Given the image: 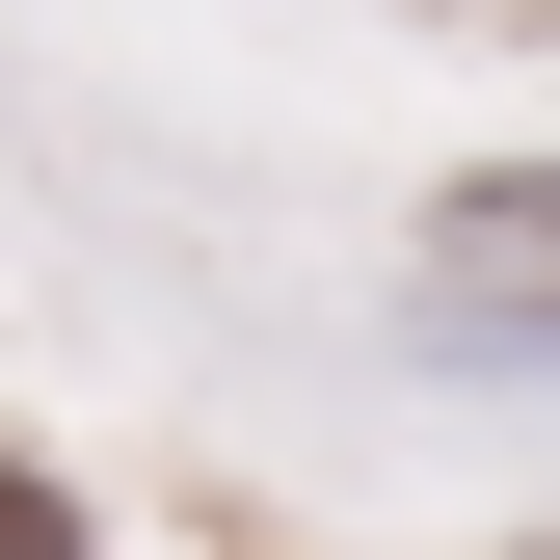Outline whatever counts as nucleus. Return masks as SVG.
Wrapping results in <instances>:
<instances>
[{
    "mask_svg": "<svg viewBox=\"0 0 560 560\" xmlns=\"http://www.w3.org/2000/svg\"><path fill=\"white\" fill-rule=\"evenodd\" d=\"M0 560H81V508H54V480H0Z\"/></svg>",
    "mask_w": 560,
    "mask_h": 560,
    "instance_id": "nucleus-1",
    "label": "nucleus"
}]
</instances>
